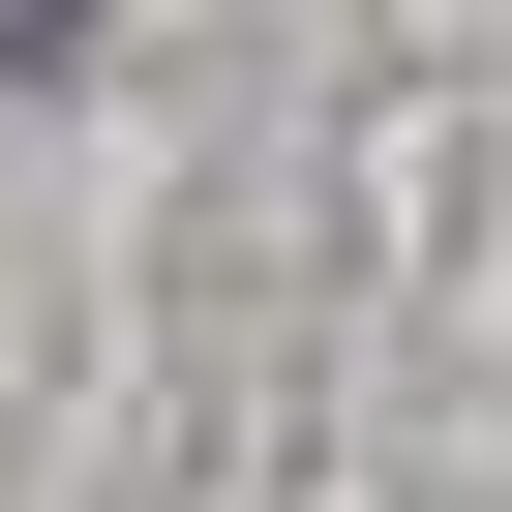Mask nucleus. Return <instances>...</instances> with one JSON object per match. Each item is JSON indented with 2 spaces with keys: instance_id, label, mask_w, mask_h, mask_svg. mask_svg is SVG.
<instances>
[{
  "instance_id": "f257e3e1",
  "label": "nucleus",
  "mask_w": 512,
  "mask_h": 512,
  "mask_svg": "<svg viewBox=\"0 0 512 512\" xmlns=\"http://www.w3.org/2000/svg\"><path fill=\"white\" fill-rule=\"evenodd\" d=\"M31 61H61V0H0V91H31Z\"/></svg>"
}]
</instances>
